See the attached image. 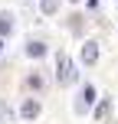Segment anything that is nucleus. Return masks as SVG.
Instances as JSON below:
<instances>
[{"mask_svg":"<svg viewBox=\"0 0 118 124\" xmlns=\"http://www.w3.org/2000/svg\"><path fill=\"white\" fill-rule=\"evenodd\" d=\"M56 78H59V85H72L75 82V65H72V59L66 52L56 56Z\"/></svg>","mask_w":118,"mask_h":124,"instance_id":"1","label":"nucleus"},{"mask_svg":"<svg viewBox=\"0 0 118 124\" xmlns=\"http://www.w3.org/2000/svg\"><path fill=\"white\" fill-rule=\"evenodd\" d=\"M82 62H85V65H95V62H99V43H95V39H89V43L82 46Z\"/></svg>","mask_w":118,"mask_h":124,"instance_id":"2","label":"nucleus"},{"mask_svg":"<svg viewBox=\"0 0 118 124\" xmlns=\"http://www.w3.org/2000/svg\"><path fill=\"white\" fill-rule=\"evenodd\" d=\"M20 118H26V121H33V118H39V101H23L20 105Z\"/></svg>","mask_w":118,"mask_h":124,"instance_id":"3","label":"nucleus"},{"mask_svg":"<svg viewBox=\"0 0 118 124\" xmlns=\"http://www.w3.org/2000/svg\"><path fill=\"white\" fill-rule=\"evenodd\" d=\"M92 101H95V88H92V85H85V88H82V95H79V105H75V111L82 114L89 105H92Z\"/></svg>","mask_w":118,"mask_h":124,"instance_id":"4","label":"nucleus"},{"mask_svg":"<svg viewBox=\"0 0 118 124\" xmlns=\"http://www.w3.org/2000/svg\"><path fill=\"white\" fill-rule=\"evenodd\" d=\"M10 30H13V16L10 13H0V36H7Z\"/></svg>","mask_w":118,"mask_h":124,"instance_id":"5","label":"nucleus"},{"mask_svg":"<svg viewBox=\"0 0 118 124\" xmlns=\"http://www.w3.org/2000/svg\"><path fill=\"white\" fill-rule=\"evenodd\" d=\"M39 10H43L46 16H53V13L59 10V0H43V3H39Z\"/></svg>","mask_w":118,"mask_h":124,"instance_id":"6","label":"nucleus"},{"mask_svg":"<svg viewBox=\"0 0 118 124\" xmlns=\"http://www.w3.org/2000/svg\"><path fill=\"white\" fill-rule=\"evenodd\" d=\"M43 52H46V46H43V43H30V46H26V56H33V59H39Z\"/></svg>","mask_w":118,"mask_h":124,"instance_id":"7","label":"nucleus"},{"mask_svg":"<svg viewBox=\"0 0 118 124\" xmlns=\"http://www.w3.org/2000/svg\"><path fill=\"white\" fill-rule=\"evenodd\" d=\"M0 52H3V43H0Z\"/></svg>","mask_w":118,"mask_h":124,"instance_id":"8","label":"nucleus"}]
</instances>
